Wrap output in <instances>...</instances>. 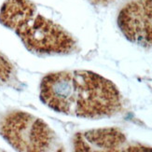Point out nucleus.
<instances>
[{
  "label": "nucleus",
  "instance_id": "nucleus-7",
  "mask_svg": "<svg viewBox=\"0 0 152 152\" xmlns=\"http://www.w3.org/2000/svg\"><path fill=\"white\" fill-rule=\"evenodd\" d=\"M89 2L91 4L96 5V6H101V7H105L111 3H113L116 0H88Z\"/></svg>",
  "mask_w": 152,
  "mask_h": 152
},
{
  "label": "nucleus",
  "instance_id": "nucleus-3",
  "mask_svg": "<svg viewBox=\"0 0 152 152\" xmlns=\"http://www.w3.org/2000/svg\"><path fill=\"white\" fill-rule=\"evenodd\" d=\"M0 134L18 151H49L54 146L56 136L41 118L24 111L7 114L0 124Z\"/></svg>",
  "mask_w": 152,
  "mask_h": 152
},
{
  "label": "nucleus",
  "instance_id": "nucleus-4",
  "mask_svg": "<svg viewBox=\"0 0 152 152\" xmlns=\"http://www.w3.org/2000/svg\"><path fill=\"white\" fill-rule=\"evenodd\" d=\"M118 26L129 41L152 48V0H132L121 9Z\"/></svg>",
  "mask_w": 152,
  "mask_h": 152
},
{
  "label": "nucleus",
  "instance_id": "nucleus-6",
  "mask_svg": "<svg viewBox=\"0 0 152 152\" xmlns=\"http://www.w3.org/2000/svg\"><path fill=\"white\" fill-rule=\"evenodd\" d=\"M17 81L14 66L0 51V85H13Z\"/></svg>",
  "mask_w": 152,
  "mask_h": 152
},
{
  "label": "nucleus",
  "instance_id": "nucleus-2",
  "mask_svg": "<svg viewBox=\"0 0 152 152\" xmlns=\"http://www.w3.org/2000/svg\"><path fill=\"white\" fill-rule=\"evenodd\" d=\"M0 23L14 31L26 49L36 54H69L77 49L72 35L40 14L31 0H5Z\"/></svg>",
  "mask_w": 152,
  "mask_h": 152
},
{
  "label": "nucleus",
  "instance_id": "nucleus-5",
  "mask_svg": "<svg viewBox=\"0 0 152 152\" xmlns=\"http://www.w3.org/2000/svg\"><path fill=\"white\" fill-rule=\"evenodd\" d=\"M75 151H148L152 148L127 144V138L117 128H101L77 133L73 137Z\"/></svg>",
  "mask_w": 152,
  "mask_h": 152
},
{
  "label": "nucleus",
  "instance_id": "nucleus-1",
  "mask_svg": "<svg viewBox=\"0 0 152 152\" xmlns=\"http://www.w3.org/2000/svg\"><path fill=\"white\" fill-rule=\"evenodd\" d=\"M39 95L50 109L77 118H107L122 109L121 94L116 85L86 70L61 71L45 76Z\"/></svg>",
  "mask_w": 152,
  "mask_h": 152
}]
</instances>
